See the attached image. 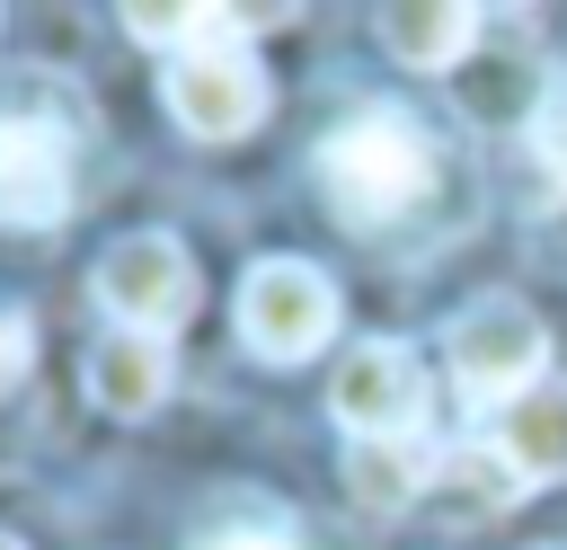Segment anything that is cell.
Masks as SVG:
<instances>
[{"mask_svg": "<svg viewBox=\"0 0 567 550\" xmlns=\"http://www.w3.org/2000/svg\"><path fill=\"white\" fill-rule=\"evenodd\" d=\"M97 302H106V319H115V328L168 337V328L204 302L186 240H177V231H133V240H115V248L97 257Z\"/></svg>", "mask_w": 567, "mask_h": 550, "instance_id": "3957f363", "label": "cell"}, {"mask_svg": "<svg viewBox=\"0 0 567 550\" xmlns=\"http://www.w3.org/2000/svg\"><path fill=\"white\" fill-rule=\"evenodd\" d=\"M0 550H27V541H9V532H0Z\"/></svg>", "mask_w": 567, "mask_h": 550, "instance_id": "2e32d148", "label": "cell"}, {"mask_svg": "<svg viewBox=\"0 0 567 550\" xmlns=\"http://www.w3.org/2000/svg\"><path fill=\"white\" fill-rule=\"evenodd\" d=\"M328 408H337L346 444L416 435V426H425V373H416V355H408V346H390V337H363V346L337 364V381H328Z\"/></svg>", "mask_w": 567, "mask_h": 550, "instance_id": "52a82bcc", "label": "cell"}, {"mask_svg": "<svg viewBox=\"0 0 567 550\" xmlns=\"http://www.w3.org/2000/svg\"><path fill=\"white\" fill-rule=\"evenodd\" d=\"M532 142H540V160H549V177H567V80H549V89H540V115H532Z\"/></svg>", "mask_w": 567, "mask_h": 550, "instance_id": "4fadbf2b", "label": "cell"}, {"mask_svg": "<svg viewBox=\"0 0 567 550\" xmlns=\"http://www.w3.org/2000/svg\"><path fill=\"white\" fill-rule=\"evenodd\" d=\"M159 106L177 115V133L195 142H239L257 133L266 115V62L248 44H204V53H177L159 71Z\"/></svg>", "mask_w": 567, "mask_h": 550, "instance_id": "5b68a950", "label": "cell"}, {"mask_svg": "<svg viewBox=\"0 0 567 550\" xmlns=\"http://www.w3.org/2000/svg\"><path fill=\"white\" fill-rule=\"evenodd\" d=\"M434 169H443L434 133H425L408 106H390V98L354 106V115L319 142V186H328V213H337L346 231H390L399 213H416Z\"/></svg>", "mask_w": 567, "mask_h": 550, "instance_id": "6da1fadb", "label": "cell"}, {"mask_svg": "<svg viewBox=\"0 0 567 550\" xmlns=\"http://www.w3.org/2000/svg\"><path fill=\"white\" fill-rule=\"evenodd\" d=\"M540 355H549V328H540L532 302H514V293H487V302H470V310L452 319V381H461L470 399H487V408L540 390Z\"/></svg>", "mask_w": 567, "mask_h": 550, "instance_id": "277c9868", "label": "cell"}, {"mask_svg": "<svg viewBox=\"0 0 567 550\" xmlns=\"http://www.w3.org/2000/svg\"><path fill=\"white\" fill-rule=\"evenodd\" d=\"M496 452L540 488V479H567V381H540V390H523V399H505L496 408Z\"/></svg>", "mask_w": 567, "mask_h": 550, "instance_id": "8fae6325", "label": "cell"}, {"mask_svg": "<svg viewBox=\"0 0 567 550\" xmlns=\"http://www.w3.org/2000/svg\"><path fill=\"white\" fill-rule=\"evenodd\" d=\"M239 337L266 364H310L337 337V284L301 257H266L239 275Z\"/></svg>", "mask_w": 567, "mask_h": 550, "instance_id": "7a4b0ae2", "label": "cell"}, {"mask_svg": "<svg viewBox=\"0 0 567 550\" xmlns=\"http://www.w3.org/2000/svg\"><path fill=\"white\" fill-rule=\"evenodd\" d=\"M195 550H301V541H284V532H266V523H221V532H204Z\"/></svg>", "mask_w": 567, "mask_h": 550, "instance_id": "9a60e30c", "label": "cell"}, {"mask_svg": "<svg viewBox=\"0 0 567 550\" xmlns=\"http://www.w3.org/2000/svg\"><path fill=\"white\" fill-rule=\"evenodd\" d=\"M168 337H142V328H106L97 346H89V399L106 408V417H151L159 399H168Z\"/></svg>", "mask_w": 567, "mask_h": 550, "instance_id": "9c48e42d", "label": "cell"}, {"mask_svg": "<svg viewBox=\"0 0 567 550\" xmlns=\"http://www.w3.org/2000/svg\"><path fill=\"white\" fill-rule=\"evenodd\" d=\"M523 470L496 452V435H470V444H452V452H434V479H425V515L434 523H452V532H478V523H496V515H514L523 506Z\"/></svg>", "mask_w": 567, "mask_h": 550, "instance_id": "ba28073f", "label": "cell"}, {"mask_svg": "<svg viewBox=\"0 0 567 550\" xmlns=\"http://www.w3.org/2000/svg\"><path fill=\"white\" fill-rule=\"evenodd\" d=\"M71 133L80 115L0 106V222L9 231H53L71 213Z\"/></svg>", "mask_w": 567, "mask_h": 550, "instance_id": "8992f818", "label": "cell"}, {"mask_svg": "<svg viewBox=\"0 0 567 550\" xmlns=\"http://www.w3.org/2000/svg\"><path fill=\"white\" fill-rule=\"evenodd\" d=\"M425 479H434V452H425V435H381V444H346V488H354V506H372V515L425 506Z\"/></svg>", "mask_w": 567, "mask_h": 550, "instance_id": "7c38bea8", "label": "cell"}, {"mask_svg": "<svg viewBox=\"0 0 567 550\" xmlns=\"http://www.w3.org/2000/svg\"><path fill=\"white\" fill-rule=\"evenodd\" d=\"M27 355H35V328H27V310H18V302H0V390L27 373Z\"/></svg>", "mask_w": 567, "mask_h": 550, "instance_id": "5bb4252c", "label": "cell"}, {"mask_svg": "<svg viewBox=\"0 0 567 550\" xmlns=\"http://www.w3.org/2000/svg\"><path fill=\"white\" fill-rule=\"evenodd\" d=\"M372 27H381V44H390L399 62H416V71H461L487 18H478L470 0H390Z\"/></svg>", "mask_w": 567, "mask_h": 550, "instance_id": "30bf717a", "label": "cell"}]
</instances>
